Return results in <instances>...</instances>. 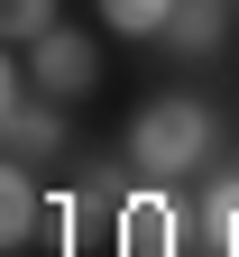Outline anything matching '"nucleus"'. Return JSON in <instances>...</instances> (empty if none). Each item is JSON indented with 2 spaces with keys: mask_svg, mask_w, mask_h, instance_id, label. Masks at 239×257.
I'll use <instances>...</instances> for the list:
<instances>
[{
  "mask_svg": "<svg viewBox=\"0 0 239 257\" xmlns=\"http://www.w3.org/2000/svg\"><path fill=\"white\" fill-rule=\"evenodd\" d=\"M202 156H212V110L193 101V92H166L129 119V166L138 175H193Z\"/></svg>",
  "mask_w": 239,
  "mask_h": 257,
  "instance_id": "f257e3e1",
  "label": "nucleus"
},
{
  "mask_svg": "<svg viewBox=\"0 0 239 257\" xmlns=\"http://www.w3.org/2000/svg\"><path fill=\"white\" fill-rule=\"evenodd\" d=\"M28 83H37L46 101H74V92H92V83H101L92 37H74V28H46V37L28 46Z\"/></svg>",
  "mask_w": 239,
  "mask_h": 257,
  "instance_id": "f03ea898",
  "label": "nucleus"
},
{
  "mask_svg": "<svg viewBox=\"0 0 239 257\" xmlns=\"http://www.w3.org/2000/svg\"><path fill=\"white\" fill-rule=\"evenodd\" d=\"M0 138H10V156H19V166H37V156H55V147H64V119L46 110V92H37V101H19V74H10V101H0Z\"/></svg>",
  "mask_w": 239,
  "mask_h": 257,
  "instance_id": "7ed1b4c3",
  "label": "nucleus"
},
{
  "mask_svg": "<svg viewBox=\"0 0 239 257\" xmlns=\"http://www.w3.org/2000/svg\"><path fill=\"white\" fill-rule=\"evenodd\" d=\"M175 239H184V220H175L166 193H129L120 202V248L129 257H175Z\"/></svg>",
  "mask_w": 239,
  "mask_h": 257,
  "instance_id": "20e7f679",
  "label": "nucleus"
},
{
  "mask_svg": "<svg viewBox=\"0 0 239 257\" xmlns=\"http://www.w3.org/2000/svg\"><path fill=\"white\" fill-rule=\"evenodd\" d=\"M221 10H230V0H175L166 46H175V55H212V46H221Z\"/></svg>",
  "mask_w": 239,
  "mask_h": 257,
  "instance_id": "39448f33",
  "label": "nucleus"
},
{
  "mask_svg": "<svg viewBox=\"0 0 239 257\" xmlns=\"http://www.w3.org/2000/svg\"><path fill=\"white\" fill-rule=\"evenodd\" d=\"M28 230H37V193H28L19 156H10V175H0V248H28Z\"/></svg>",
  "mask_w": 239,
  "mask_h": 257,
  "instance_id": "423d86ee",
  "label": "nucleus"
},
{
  "mask_svg": "<svg viewBox=\"0 0 239 257\" xmlns=\"http://www.w3.org/2000/svg\"><path fill=\"white\" fill-rule=\"evenodd\" d=\"M166 19H175V0H101V28H120V37H166Z\"/></svg>",
  "mask_w": 239,
  "mask_h": 257,
  "instance_id": "0eeeda50",
  "label": "nucleus"
},
{
  "mask_svg": "<svg viewBox=\"0 0 239 257\" xmlns=\"http://www.w3.org/2000/svg\"><path fill=\"white\" fill-rule=\"evenodd\" d=\"M202 220H212V248H221V257H239V175H221V184H212Z\"/></svg>",
  "mask_w": 239,
  "mask_h": 257,
  "instance_id": "6e6552de",
  "label": "nucleus"
},
{
  "mask_svg": "<svg viewBox=\"0 0 239 257\" xmlns=\"http://www.w3.org/2000/svg\"><path fill=\"white\" fill-rule=\"evenodd\" d=\"M0 28H10V46H37L55 28V0H0Z\"/></svg>",
  "mask_w": 239,
  "mask_h": 257,
  "instance_id": "1a4fd4ad",
  "label": "nucleus"
}]
</instances>
